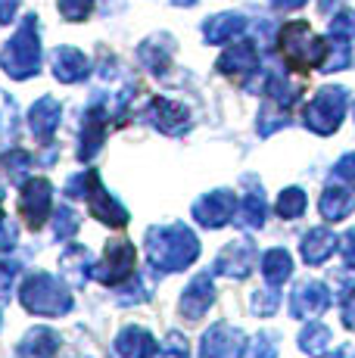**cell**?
Here are the masks:
<instances>
[{
    "label": "cell",
    "instance_id": "40",
    "mask_svg": "<svg viewBox=\"0 0 355 358\" xmlns=\"http://www.w3.org/2000/svg\"><path fill=\"white\" fill-rule=\"evenodd\" d=\"M16 271L19 268L13 265V262H0V299H10L13 293V280H16Z\"/></svg>",
    "mask_w": 355,
    "mask_h": 358
},
{
    "label": "cell",
    "instance_id": "41",
    "mask_svg": "<svg viewBox=\"0 0 355 358\" xmlns=\"http://www.w3.org/2000/svg\"><path fill=\"white\" fill-rule=\"evenodd\" d=\"M333 178H337V181L352 184V187H355V153L343 156V159L337 162V169H333Z\"/></svg>",
    "mask_w": 355,
    "mask_h": 358
},
{
    "label": "cell",
    "instance_id": "27",
    "mask_svg": "<svg viewBox=\"0 0 355 358\" xmlns=\"http://www.w3.org/2000/svg\"><path fill=\"white\" fill-rule=\"evenodd\" d=\"M331 340H333V334L327 324H305V330L299 334V349H303L305 355L321 358L331 349Z\"/></svg>",
    "mask_w": 355,
    "mask_h": 358
},
{
    "label": "cell",
    "instance_id": "50",
    "mask_svg": "<svg viewBox=\"0 0 355 358\" xmlns=\"http://www.w3.org/2000/svg\"><path fill=\"white\" fill-rule=\"evenodd\" d=\"M0 203H3V194H0ZM0 222H3V209H0Z\"/></svg>",
    "mask_w": 355,
    "mask_h": 358
},
{
    "label": "cell",
    "instance_id": "10",
    "mask_svg": "<svg viewBox=\"0 0 355 358\" xmlns=\"http://www.w3.org/2000/svg\"><path fill=\"white\" fill-rule=\"evenodd\" d=\"M109 125H113V115L100 103H91L85 113V125H81V147H78L81 162H91L100 153V147H103V141L109 134Z\"/></svg>",
    "mask_w": 355,
    "mask_h": 358
},
{
    "label": "cell",
    "instance_id": "25",
    "mask_svg": "<svg viewBox=\"0 0 355 358\" xmlns=\"http://www.w3.org/2000/svg\"><path fill=\"white\" fill-rule=\"evenodd\" d=\"M337 246H340V240H337V234H333V231H327V228L309 231L303 237V259H305V265H324V262L333 256V250H337Z\"/></svg>",
    "mask_w": 355,
    "mask_h": 358
},
{
    "label": "cell",
    "instance_id": "24",
    "mask_svg": "<svg viewBox=\"0 0 355 358\" xmlns=\"http://www.w3.org/2000/svg\"><path fill=\"white\" fill-rule=\"evenodd\" d=\"M318 209H321V218L324 222H343L355 212V194L340 184H331L324 187V194L318 199Z\"/></svg>",
    "mask_w": 355,
    "mask_h": 358
},
{
    "label": "cell",
    "instance_id": "16",
    "mask_svg": "<svg viewBox=\"0 0 355 358\" xmlns=\"http://www.w3.org/2000/svg\"><path fill=\"white\" fill-rule=\"evenodd\" d=\"M156 352V340L147 327L128 324L119 330V336L113 340V358H153Z\"/></svg>",
    "mask_w": 355,
    "mask_h": 358
},
{
    "label": "cell",
    "instance_id": "7",
    "mask_svg": "<svg viewBox=\"0 0 355 358\" xmlns=\"http://www.w3.org/2000/svg\"><path fill=\"white\" fill-rule=\"evenodd\" d=\"M237 206H240L237 194H231V190H224V187L212 190V194L200 196L194 203V222L209 231H218L237 215Z\"/></svg>",
    "mask_w": 355,
    "mask_h": 358
},
{
    "label": "cell",
    "instance_id": "13",
    "mask_svg": "<svg viewBox=\"0 0 355 358\" xmlns=\"http://www.w3.org/2000/svg\"><path fill=\"white\" fill-rule=\"evenodd\" d=\"M243 349V330L231 324H215L203 334L200 358H240Z\"/></svg>",
    "mask_w": 355,
    "mask_h": 358
},
{
    "label": "cell",
    "instance_id": "9",
    "mask_svg": "<svg viewBox=\"0 0 355 358\" xmlns=\"http://www.w3.org/2000/svg\"><path fill=\"white\" fill-rule=\"evenodd\" d=\"M50 203H53V187L47 178H29L22 184V194H19V215L25 218L29 228H41L50 215Z\"/></svg>",
    "mask_w": 355,
    "mask_h": 358
},
{
    "label": "cell",
    "instance_id": "48",
    "mask_svg": "<svg viewBox=\"0 0 355 358\" xmlns=\"http://www.w3.org/2000/svg\"><path fill=\"white\" fill-rule=\"evenodd\" d=\"M333 3H340V0H321L318 6H321V10H324V13H331V6H333Z\"/></svg>",
    "mask_w": 355,
    "mask_h": 358
},
{
    "label": "cell",
    "instance_id": "20",
    "mask_svg": "<svg viewBox=\"0 0 355 358\" xmlns=\"http://www.w3.org/2000/svg\"><path fill=\"white\" fill-rule=\"evenodd\" d=\"M249 181V187L247 194L240 196V206H237V224L240 228H247V231H259L265 224V218H268V203H265V194H262V187H259V181L256 178H247Z\"/></svg>",
    "mask_w": 355,
    "mask_h": 358
},
{
    "label": "cell",
    "instance_id": "39",
    "mask_svg": "<svg viewBox=\"0 0 355 358\" xmlns=\"http://www.w3.org/2000/svg\"><path fill=\"white\" fill-rule=\"evenodd\" d=\"M162 358H190V346H187V340H184V334L172 330V334L166 336V346H162Z\"/></svg>",
    "mask_w": 355,
    "mask_h": 358
},
{
    "label": "cell",
    "instance_id": "19",
    "mask_svg": "<svg viewBox=\"0 0 355 358\" xmlns=\"http://www.w3.org/2000/svg\"><path fill=\"white\" fill-rule=\"evenodd\" d=\"M53 75L66 85H78L91 75V59L78 47H57L53 50Z\"/></svg>",
    "mask_w": 355,
    "mask_h": 358
},
{
    "label": "cell",
    "instance_id": "36",
    "mask_svg": "<svg viewBox=\"0 0 355 358\" xmlns=\"http://www.w3.org/2000/svg\"><path fill=\"white\" fill-rule=\"evenodd\" d=\"M277 336L275 334H256L243 358H277Z\"/></svg>",
    "mask_w": 355,
    "mask_h": 358
},
{
    "label": "cell",
    "instance_id": "6",
    "mask_svg": "<svg viewBox=\"0 0 355 358\" xmlns=\"http://www.w3.org/2000/svg\"><path fill=\"white\" fill-rule=\"evenodd\" d=\"M134 262H138V250L128 240H113L106 243V252L97 265L91 268V278L100 280V284H125L128 278H134Z\"/></svg>",
    "mask_w": 355,
    "mask_h": 358
},
{
    "label": "cell",
    "instance_id": "30",
    "mask_svg": "<svg viewBox=\"0 0 355 358\" xmlns=\"http://www.w3.org/2000/svg\"><path fill=\"white\" fill-rule=\"evenodd\" d=\"M19 134V113H16V103L10 100V94L0 91V150L10 147Z\"/></svg>",
    "mask_w": 355,
    "mask_h": 358
},
{
    "label": "cell",
    "instance_id": "18",
    "mask_svg": "<svg viewBox=\"0 0 355 358\" xmlns=\"http://www.w3.org/2000/svg\"><path fill=\"white\" fill-rule=\"evenodd\" d=\"M59 119H63V106H59V100L57 97H41L29 113V128L41 143H50L53 134H57V128H59Z\"/></svg>",
    "mask_w": 355,
    "mask_h": 358
},
{
    "label": "cell",
    "instance_id": "38",
    "mask_svg": "<svg viewBox=\"0 0 355 358\" xmlns=\"http://www.w3.org/2000/svg\"><path fill=\"white\" fill-rule=\"evenodd\" d=\"M277 306H281V296H277V290H259L256 296H252V312H256L259 318L275 315Z\"/></svg>",
    "mask_w": 355,
    "mask_h": 358
},
{
    "label": "cell",
    "instance_id": "8",
    "mask_svg": "<svg viewBox=\"0 0 355 358\" xmlns=\"http://www.w3.org/2000/svg\"><path fill=\"white\" fill-rule=\"evenodd\" d=\"M87 206H91V215L97 218V222L109 224V228H125L128 224V209L119 203L109 190L103 187V181H100L97 171H87Z\"/></svg>",
    "mask_w": 355,
    "mask_h": 358
},
{
    "label": "cell",
    "instance_id": "35",
    "mask_svg": "<svg viewBox=\"0 0 355 358\" xmlns=\"http://www.w3.org/2000/svg\"><path fill=\"white\" fill-rule=\"evenodd\" d=\"M78 234V215L69 209V206H59L57 218H53V237L57 240H69Z\"/></svg>",
    "mask_w": 355,
    "mask_h": 358
},
{
    "label": "cell",
    "instance_id": "2",
    "mask_svg": "<svg viewBox=\"0 0 355 358\" xmlns=\"http://www.w3.org/2000/svg\"><path fill=\"white\" fill-rule=\"evenodd\" d=\"M0 69L16 81H29L41 72V31H38V16L22 19L10 41L0 50Z\"/></svg>",
    "mask_w": 355,
    "mask_h": 358
},
{
    "label": "cell",
    "instance_id": "5",
    "mask_svg": "<svg viewBox=\"0 0 355 358\" xmlns=\"http://www.w3.org/2000/svg\"><path fill=\"white\" fill-rule=\"evenodd\" d=\"M346 106H349V91H346V87H337V85L321 87V91L315 94V100L305 106L303 122H305V128L309 131L327 137V134H333V131L343 125Z\"/></svg>",
    "mask_w": 355,
    "mask_h": 358
},
{
    "label": "cell",
    "instance_id": "12",
    "mask_svg": "<svg viewBox=\"0 0 355 358\" xmlns=\"http://www.w3.org/2000/svg\"><path fill=\"white\" fill-rule=\"evenodd\" d=\"M147 119H150V125H153V128H159L162 134H172V137L184 134V131L190 128L187 106H181V103H175V100H166V97L150 100Z\"/></svg>",
    "mask_w": 355,
    "mask_h": 358
},
{
    "label": "cell",
    "instance_id": "11",
    "mask_svg": "<svg viewBox=\"0 0 355 358\" xmlns=\"http://www.w3.org/2000/svg\"><path fill=\"white\" fill-rule=\"evenodd\" d=\"M327 306H331V293H327V287L321 284V280H303V284L290 293V315L299 321L318 318Z\"/></svg>",
    "mask_w": 355,
    "mask_h": 358
},
{
    "label": "cell",
    "instance_id": "34",
    "mask_svg": "<svg viewBox=\"0 0 355 358\" xmlns=\"http://www.w3.org/2000/svg\"><path fill=\"white\" fill-rule=\"evenodd\" d=\"M287 125H290V113L271 106V103H268V109H262V115H259V134L262 137H271L275 131H281Z\"/></svg>",
    "mask_w": 355,
    "mask_h": 358
},
{
    "label": "cell",
    "instance_id": "22",
    "mask_svg": "<svg viewBox=\"0 0 355 358\" xmlns=\"http://www.w3.org/2000/svg\"><path fill=\"white\" fill-rule=\"evenodd\" d=\"M247 31V19L240 13H222V16H209L203 22V38L206 44H228V41H237Z\"/></svg>",
    "mask_w": 355,
    "mask_h": 358
},
{
    "label": "cell",
    "instance_id": "47",
    "mask_svg": "<svg viewBox=\"0 0 355 358\" xmlns=\"http://www.w3.org/2000/svg\"><path fill=\"white\" fill-rule=\"evenodd\" d=\"M331 358H352V352H349V346H343V349H340V352H333Z\"/></svg>",
    "mask_w": 355,
    "mask_h": 358
},
{
    "label": "cell",
    "instance_id": "4",
    "mask_svg": "<svg viewBox=\"0 0 355 358\" xmlns=\"http://www.w3.org/2000/svg\"><path fill=\"white\" fill-rule=\"evenodd\" d=\"M277 44H281L290 69H296V72H309V69H318L321 72V66H324V59H327V41L318 38L309 22L284 25Z\"/></svg>",
    "mask_w": 355,
    "mask_h": 358
},
{
    "label": "cell",
    "instance_id": "43",
    "mask_svg": "<svg viewBox=\"0 0 355 358\" xmlns=\"http://www.w3.org/2000/svg\"><path fill=\"white\" fill-rule=\"evenodd\" d=\"M16 240H19V228L3 218V222H0V252L13 250V246H16Z\"/></svg>",
    "mask_w": 355,
    "mask_h": 358
},
{
    "label": "cell",
    "instance_id": "29",
    "mask_svg": "<svg viewBox=\"0 0 355 358\" xmlns=\"http://www.w3.org/2000/svg\"><path fill=\"white\" fill-rule=\"evenodd\" d=\"M352 66V50H349V38H340V34H331L327 41V59L321 66V72H340V69Z\"/></svg>",
    "mask_w": 355,
    "mask_h": 358
},
{
    "label": "cell",
    "instance_id": "32",
    "mask_svg": "<svg viewBox=\"0 0 355 358\" xmlns=\"http://www.w3.org/2000/svg\"><path fill=\"white\" fill-rule=\"evenodd\" d=\"M0 165H3V171H6V175H10V181L25 184L22 178H25V171L31 169V153H29V150H19V147H13L10 153H3V156H0Z\"/></svg>",
    "mask_w": 355,
    "mask_h": 358
},
{
    "label": "cell",
    "instance_id": "26",
    "mask_svg": "<svg viewBox=\"0 0 355 358\" xmlns=\"http://www.w3.org/2000/svg\"><path fill=\"white\" fill-rule=\"evenodd\" d=\"M290 274H293V256L284 246H275V250H268L262 256V278L271 287H281L284 280H290Z\"/></svg>",
    "mask_w": 355,
    "mask_h": 358
},
{
    "label": "cell",
    "instance_id": "17",
    "mask_svg": "<svg viewBox=\"0 0 355 358\" xmlns=\"http://www.w3.org/2000/svg\"><path fill=\"white\" fill-rule=\"evenodd\" d=\"M215 302V284L209 274H196L194 280L187 284V290L181 296V315L187 321H200L203 315L212 308Z\"/></svg>",
    "mask_w": 355,
    "mask_h": 358
},
{
    "label": "cell",
    "instance_id": "33",
    "mask_svg": "<svg viewBox=\"0 0 355 358\" xmlns=\"http://www.w3.org/2000/svg\"><path fill=\"white\" fill-rule=\"evenodd\" d=\"M309 206V196L303 194L299 187H287L281 196H277V215L281 218H299Z\"/></svg>",
    "mask_w": 355,
    "mask_h": 358
},
{
    "label": "cell",
    "instance_id": "15",
    "mask_svg": "<svg viewBox=\"0 0 355 358\" xmlns=\"http://www.w3.org/2000/svg\"><path fill=\"white\" fill-rule=\"evenodd\" d=\"M218 72L231 75V78H237V81H247L249 75L259 72V47L252 44V41L234 44L231 50L222 53V59H218Z\"/></svg>",
    "mask_w": 355,
    "mask_h": 358
},
{
    "label": "cell",
    "instance_id": "28",
    "mask_svg": "<svg viewBox=\"0 0 355 358\" xmlns=\"http://www.w3.org/2000/svg\"><path fill=\"white\" fill-rule=\"evenodd\" d=\"M156 290V280L150 278V274H134V278H128L125 287H119V306H134V302H147L150 296Z\"/></svg>",
    "mask_w": 355,
    "mask_h": 358
},
{
    "label": "cell",
    "instance_id": "14",
    "mask_svg": "<svg viewBox=\"0 0 355 358\" xmlns=\"http://www.w3.org/2000/svg\"><path fill=\"white\" fill-rule=\"evenodd\" d=\"M252 262H256V246H252L249 240H237V243H228L218 252V259L212 262V271L224 274V278L243 280L249 274Z\"/></svg>",
    "mask_w": 355,
    "mask_h": 358
},
{
    "label": "cell",
    "instance_id": "44",
    "mask_svg": "<svg viewBox=\"0 0 355 358\" xmlns=\"http://www.w3.org/2000/svg\"><path fill=\"white\" fill-rule=\"evenodd\" d=\"M22 0H0V25H10L16 19V10Z\"/></svg>",
    "mask_w": 355,
    "mask_h": 358
},
{
    "label": "cell",
    "instance_id": "45",
    "mask_svg": "<svg viewBox=\"0 0 355 358\" xmlns=\"http://www.w3.org/2000/svg\"><path fill=\"white\" fill-rule=\"evenodd\" d=\"M343 324L355 330V296H349V299L343 302Z\"/></svg>",
    "mask_w": 355,
    "mask_h": 358
},
{
    "label": "cell",
    "instance_id": "42",
    "mask_svg": "<svg viewBox=\"0 0 355 358\" xmlns=\"http://www.w3.org/2000/svg\"><path fill=\"white\" fill-rule=\"evenodd\" d=\"M340 256H343L346 268L355 271V228H349L343 237H340Z\"/></svg>",
    "mask_w": 355,
    "mask_h": 358
},
{
    "label": "cell",
    "instance_id": "23",
    "mask_svg": "<svg viewBox=\"0 0 355 358\" xmlns=\"http://www.w3.org/2000/svg\"><path fill=\"white\" fill-rule=\"evenodd\" d=\"M59 349V334L50 327H31L16 346V358H53Z\"/></svg>",
    "mask_w": 355,
    "mask_h": 358
},
{
    "label": "cell",
    "instance_id": "1",
    "mask_svg": "<svg viewBox=\"0 0 355 358\" xmlns=\"http://www.w3.org/2000/svg\"><path fill=\"white\" fill-rule=\"evenodd\" d=\"M200 256V240L181 222L156 224L147 231V259L156 271H184Z\"/></svg>",
    "mask_w": 355,
    "mask_h": 358
},
{
    "label": "cell",
    "instance_id": "46",
    "mask_svg": "<svg viewBox=\"0 0 355 358\" xmlns=\"http://www.w3.org/2000/svg\"><path fill=\"white\" fill-rule=\"evenodd\" d=\"M271 3H275L277 10H299V6H305L309 0H271Z\"/></svg>",
    "mask_w": 355,
    "mask_h": 358
},
{
    "label": "cell",
    "instance_id": "37",
    "mask_svg": "<svg viewBox=\"0 0 355 358\" xmlns=\"http://www.w3.org/2000/svg\"><path fill=\"white\" fill-rule=\"evenodd\" d=\"M57 6L69 22H85L94 10V0H57Z\"/></svg>",
    "mask_w": 355,
    "mask_h": 358
},
{
    "label": "cell",
    "instance_id": "31",
    "mask_svg": "<svg viewBox=\"0 0 355 358\" xmlns=\"http://www.w3.org/2000/svg\"><path fill=\"white\" fill-rule=\"evenodd\" d=\"M91 256H87L85 246H69L63 256V271L69 274V278L75 280V284H85V278L91 274Z\"/></svg>",
    "mask_w": 355,
    "mask_h": 358
},
{
    "label": "cell",
    "instance_id": "3",
    "mask_svg": "<svg viewBox=\"0 0 355 358\" xmlns=\"http://www.w3.org/2000/svg\"><path fill=\"white\" fill-rule=\"evenodd\" d=\"M19 302H22L25 312L41 315V318H63L66 312H72V296L66 290V284L47 271H35L25 278L22 290H19Z\"/></svg>",
    "mask_w": 355,
    "mask_h": 358
},
{
    "label": "cell",
    "instance_id": "21",
    "mask_svg": "<svg viewBox=\"0 0 355 358\" xmlns=\"http://www.w3.org/2000/svg\"><path fill=\"white\" fill-rule=\"evenodd\" d=\"M175 53V38L172 34H153L138 47V59L143 69H150L153 75H162L168 69V59Z\"/></svg>",
    "mask_w": 355,
    "mask_h": 358
},
{
    "label": "cell",
    "instance_id": "49",
    "mask_svg": "<svg viewBox=\"0 0 355 358\" xmlns=\"http://www.w3.org/2000/svg\"><path fill=\"white\" fill-rule=\"evenodd\" d=\"M172 3H175V6H194L196 0H172Z\"/></svg>",
    "mask_w": 355,
    "mask_h": 358
},
{
    "label": "cell",
    "instance_id": "51",
    "mask_svg": "<svg viewBox=\"0 0 355 358\" xmlns=\"http://www.w3.org/2000/svg\"><path fill=\"white\" fill-rule=\"evenodd\" d=\"M69 358H87V355H69Z\"/></svg>",
    "mask_w": 355,
    "mask_h": 358
}]
</instances>
